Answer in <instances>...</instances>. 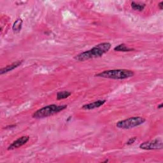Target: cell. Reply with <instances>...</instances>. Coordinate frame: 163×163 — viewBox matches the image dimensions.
Returning <instances> with one entry per match:
<instances>
[{"mask_svg": "<svg viewBox=\"0 0 163 163\" xmlns=\"http://www.w3.org/2000/svg\"><path fill=\"white\" fill-rule=\"evenodd\" d=\"M111 43L108 42L99 43L90 50L75 55L74 59L78 61H85L91 59L98 58L108 52L111 48Z\"/></svg>", "mask_w": 163, "mask_h": 163, "instance_id": "6da1fadb", "label": "cell"}, {"mask_svg": "<svg viewBox=\"0 0 163 163\" xmlns=\"http://www.w3.org/2000/svg\"><path fill=\"white\" fill-rule=\"evenodd\" d=\"M134 75L135 72L132 70L119 69V70H105L95 75V77L113 80H124L133 77Z\"/></svg>", "mask_w": 163, "mask_h": 163, "instance_id": "7a4b0ae2", "label": "cell"}, {"mask_svg": "<svg viewBox=\"0 0 163 163\" xmlns=\"http://www.w3.org/2000/svg\"><path fill=\"white\" fill-rule=\"evenodd\" d=\"M68 106L66 105H50L40 108L33 113L32 117L36 119H40L52 116L59 112L63 111L66 109Z\"/></svg>", "mask_w": 163, "mask_h": 163, "instance_id": "3957f363", "label": "cell"}, {"mask_svg": "<svg viewBox=\"0 0 163 163\" xmlns=\"http://www.w3.org/2000/svg\"><path fill=\"white\" fill-rule=\"evenodd\" d=\"M145 121L146 119L142 117H133L117 122L116 127L118 129H129L140 126Z\"/></svg>", "mask_w": 163, "mask_h": 163, "instance_id": "277c9868", "label": "cell"}, {"mask_svg": "<svg viewBox=\"0 0 163 163\" xmlns=\"http://www.w3.org/2000/svg\"><path fill=\"white\" fill-rule=\"evenodd\" d=\"M139 147L141 149L146 150H161L163 148V141L161 138H155L141 143Z\"/></svg>", "mask_w": 163, "mask_h": 163, "instance_id": "5b68a950", "label": "cell"}, {"mask_svg": "<svg viewBox=\"0 0 163 163\" xmlns=\"http://www.w3.org/2000/svg\"><path fill=\"white\" fill-rule=\"evenodd\" d=\"M29 140V136H22L20 138H18V139H17L14 141L12 142L10 145L8 147L7 150H14L15 148H19V147L24 145L25 144L28 142Z\"/></svg>", "mask_w": 163, "mask_h": 163, "instance_id": "8992f818", "label": "cell"}, {"mask_svg": "<svg viewBox=\"0 0 163 163\" xmlns=\"http://www.w3.org/2000/svg\"><path fill=\"white\" fill-rule=\"evenodd\" d=\"M106 103V100L103 99V100H98V101H94L92 103H90L89 104H86L82 106V108L86 110H93L95 108H99L100 106H101Z\"/></svg>", "mask_w": 163, "mask_h": 163, "instance_id": "52a82bcc", "label": "cell"}, {"mask_svg": "<svg viewBox=\"0 0 163 163\" xmlns=\"http://www.w3.org/2000/svg\"><path fill=\"white\" fill-rule=\"evenodd\" d=\"M23 60L21 61H15L13 63H12L10 65H8L7 66H5L3 68H1V70H0V75H2L5 73H7L9 72H11L12 70H15V68H17V67L19 66L20 65H22V63L23 62Z\"/></svg>", "mask_w": 163, "mask_h": 163, "instance_id": "ba28073f", "label": "cell"}, {"mask_svg": "<svg viewBox=\"0 0 163 163\" xmlns=\"http://www.w3.org/2000/svg\"><path fill=\"white\" fill-rule=\"evenodd\" d=\"M114 50L115 51L117 52H131V51H134L135 50L133 48H129L127 47V45L124 43H121V44L118 45L116 46Z\"/></svg>", "mask_w": 163, "mask_h": 163, "instance_id": "9c48e42d", "label": "cell"}, {"mask_svg": "<svg viewBox=\"0 0 163 163\" xmlns=\"http://www.w3.org/2000/svg\"><path fill=\"white\" fill-rule=\"evenodd\" d=\"M22 23H23V21L22 20V18H17V19L14 23L13 26H12V30L14 31V32L15 33L20 32V31L22 29Z\"/></svg>", "mask_w": 163, "mask_h": 163, "instance_id": "30bf717a", "label": "cell"}, {"mask_svg": "<svg viewBox=\"0 0 163 163\" xmlns=\"http://www.w3.org/2000/svg\"><path fill=\"white\" fill-rule=\"evenodd\" d=\"M131 7L135 10H138L139 12H141L144 10V8H145V4H142V3H136L135 2H133L131 4Z\"/></svg>", "mask_w": 163, "mask_h": 163, "instance_id": "8fae6325", "label": "cell"}, {"mask_svg": "<svg viewBox=\"0 0 163 163\" xmlns=\"http://www.w3.org/2000/svg\"><path fill=\"white\" fill-rule=\"evenodd\" d=\"M72 95V92L69 91H60L57 93V99L62 100L64 99H66Z\"/></svg>", "mask_w": 163, "mask_h": 163, "instance_id": "7c38bea8", "label": "cell"}, {"mask_svg": "<svg viewBox=\"0 0 163 163\" xmlns=\"http://www.w3.org/2000/svg\"><path fill=\"white\" fill-rule=\"evenodd\" d=\"M136 140V136L131 138H129V140L126 142V145H132V144H133L135 142Z\"/></svg>", "mask_w": 163, "mask_h": 163, "instance_id": "4fadbf2b", "label": "cell"}, {"mask_svg": "<svg viewBox=\"0 0 163 163\" xmlns=\"http://www.w3.org/2000/svg\"><path fill=\"white\" fill-rule=\"evenodd\" d=\"M17 126V125H15V124H14V125H10V126H7V127H6L5 129H10V128H15Z\"/></svg>", "mask_w": 163, "mask_h": 163, "instance_id": "5bb4252c", "label": "cell"}, {"mask_svg": "<svg viewBox=\"0 0 163 163\" xmlns=\"http://www.w3.org/2000/svg\"><path fill=\"white\" fill-rule=\"evenodd\" d=\"M158 7H159V8L160 10H162L163 9V2H160V3H159Z\"/></svg>", "mask_w": 163, "mask_h": 163, "instance_id": "9a60e30c", "label": "cell"}, {"mask_svg": "<svg viewBox=\"0 0 163 163\" xmlns=\"http://www.w3.org/2000/svg\"><path fill=\"white\" fill-rule=\"evenodd\" d=\"M162 107H163V104H162V103H161L160 105H158V109H161V108H162Z\"/></svg>", "mask_w": 163, "mask_h": 163, "instance_id": "2e32d148", "label": "cell"}, {"mask_svg": "<svg viewBox=\"0 0 163 163\" xmlns=\"http://www.w3.org/2000/svg\"><path fill=\"white\" fill-rule=\"evenodd\" d=\"M109 162V160H108V159H106L105 161H103L102 162H103V163H105V162Z\"/></svg>", "mask_w": 163, "mask_h": 163, "instance_id": "e0dca14e", "label": "cell"}]
</instances>
